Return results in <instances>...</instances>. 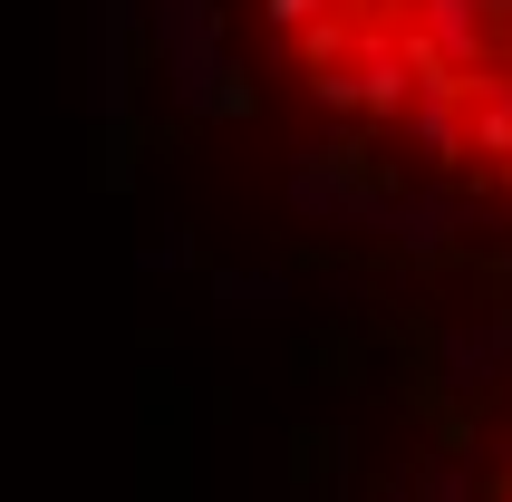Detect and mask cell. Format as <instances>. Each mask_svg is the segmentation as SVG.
<instances>
[{"label":"cell","mask_w":512,"mask_h":502,"mask_svg":"<svg viewBox=\"0 0 512 502\" xmlns=\"http://www.w3.org/2000/svg\"><path fill=\"white\" fill-rule=\"evenodd\" d=\"M281 87L368 165L512 223V0H252Z\"/></svg>","instance_id":"cell-1"},{"label":"cell","mask_w":512,"mask_h":502,"mask_svg":"<svg viewBox=\"0 0 512 502\" xmlns=\"http://www.w3.org/2000/svg\"><path fill=\"white\" fill-rule=\"evenodd\" d=\"M474 502H512V445L493 454V474H484V493H474Z\"/></svg>","instance_id":"cell-2"}]
</instances>
